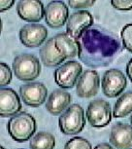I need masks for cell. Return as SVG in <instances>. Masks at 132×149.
<instances>
[{
  "instance_id": "f1b7e54d",
  "label": "cell",
  "mask_w": 132,
  "mask_h": 149,
  "mask_svg": "<svg viewBox=\"0 0 132 149\" xmlns=\"http://www.w3.org/2000/svg\"><path fill=\"white\" fill-rule=\"evenodd\" d=\"M0 149H5V148L3 147V146H1V147H0Z\"/></svg>"
},
{
  "instance_id": "e0dca14e",
  "label": "cell",
  "mask_w": 132,
  "mask_h": 149,
  "mask_svg": "<svg viewBox=\"0 0 132 149\" xmlns=\"http://www.w3.org/2000/svg\"><path fill=\"white\" fill-rule=\"evenodd\" d=\"M40 57L44 65L54 67L59 65L66 60L55 47V37H52L48 40L40 50Z\"/></svg>"
},
{
  "instance_id": "9c48e42d",
  "label": "cell",
  "mask_w": 132,
  "mask_h": 149,
  "mask_svg": "<svg viewBox=\"0 0 132 149\" xmlns=\"http://www.w3.org/2000/svg\"><path fill=\"white\" fill-rule=\"evenodd\" d=\"M48 37V30L44 26L37 24H25L19 30V40L24 46L36 48L41 46Z\"/></svg>"
},
{
  "instance_id": "5b68a950",
  "label": "cell",
  "mask_w": 132,
  "mask_h": 149,
  "mask_svg": "<svg viewBox=\"0 0 132 149\" xmlns=\"http://www.w3.org/2000/svg\"><path fill=\"white\" fill-rule=\"evenodd\" d=\"M82 63L76 61H69L60 65L54 73L55 81L60 88L71 89L78 82L82 75Z\"/></svg>"
},
{
  "instance_id": "5bb4252c",
  "label": "cell",
  "mask_w": 132,
  "mask_h": 149,
  "mask_svg": "<svg viewBox=\"0 0 132 149\" xmlns=\"http://www.w3.org/2000/svg\"><path fill=\"white\" fill-rule=\"evenodd\" d=\"M21 109L19 97L12 89L1 88L0 91V115L1 117L15 116Z\"/></svg>"
},
{
  "instance_id": "ba28073f",
  "label": "cell",
  "mask_w": 132,
  "mask_h": 149,
  "mask_svg": "<svg viewBox=\"0 0 132 149\" xmlns=\"http://www.w3.org/2000/svg\"><path fill=\"white\" fill-rule=\"evenodd\" d=\"M21 97L26 105L38 107L45 102L48 95V90L44 84L33 82L24 84L19 88Z\"/></svg>"
},
{
  "instance_id": "7402d4cb",
  "label": "cell",
  "mask_w": 132,
  "mask_h": 149,
  "mask_svg": "<svg viewBox=\"0 0 132 149\" xmlns=\"http://www.w3.org/2000/svg\"><path fill=\"white\" fill-rule=\"evenodd\" d=\"M122 40L126 50L132 53V24H125L122 30Z\"/></svg>"
},
{
  "instance_id": "30bf717a",
  "label": "cell",
  "mask_w": 132,
  "mask_h": 149,
  "mask_svg": "<svg viewBox=\"0 0 132 149\" xmlns=\"http://www.w3.org/2000/svg\"><path fill=\"white\" fill-rule=\"evenodd\" d=\"M68 19L69 10L63 1H52L45 8V21L50 27L63 26Z\"/></svg>"
},
{
  "instance_id": "603a6c76",
  "label": "cell",
  "mask_w": 132,
  "mask_h": 149,
  "mask_svg": "<svg viewBox=\"0 0 132 149\" xmlns=\"http://www.w3.org/2000/svg\"><path fill=\"white\" fill-rule=\"evenodd\" d=\"M111 5L120 11H129L132 9V0H113Z\"/></svg>"
},
{
  "instance_id": "7a4b0ae2",
  "label": "cell",
  "mask_w": 132,
  "mask_h": 149,
  "mask_svg": "<svg viewBox=\"0 0 132 149\" xmlns=\"http://www.w3.org/2000/svg\"><path fill=\"white\" fill-rule=\"evenodd\" d=\"M59 128L60 131L67 136H74L80 134L84 130L86 125L85 113L81 105L72 104L68 109L59 117Z\"/></svg>"
},
{
  "instance_id": "44dd1931",
  "label": "cell",
  "mask_w": 132,
  "mask_h": 149,
  "mask_svg": "<svg viewBox=\"0 0 132 149\" xmlns=\"http://www.w3.org/2000/svg\"><path fill=\"white\" fill-rule=\"evenodd\" d=\"M0 73H1V77H0V85L2 88L9 85L10 82L12 81L13 74L12 70L9 67L7 63H0Z\"/></svg>"
},
{
  "instance_id": "7c38bea8",
  "label": "cell",
  "mask_w": 132,
  "mask_h": 149,
  "mask_svg": "<svg viewBox=\"0 0 132 149\" xmlns=\"http://www.w3.org/2000/svg\"><path fill=\"white\" fill-rule=\"evenodd\" d=\"M17 12L24 21L37 22L45 16V8L43 2L39 0H21L17 4Z\"/></svg>"
},
{
  "instance_id": "d6986e66",
  "label": "cell",
  "mask_w": 132,
  "mask_h": 149,
  "mask_svg": "<svg viewBox=\"0 0 132 149\" xmlns=\"http://www.w3.org/2000/svg\"><path fill=\"white\" fill-rule=\"evenodd\" d=\"M132 112V92L122 95L115 103L113 115L115 118H123Z\"/></svg>"
},
{
  "instance_id": "4fadbf2b",
  "label": "cell",
  "mask_w": 132,
  "mask_h": 149,
  "mask_svg": "<svg viewBox=\"0 0 132 149\" xmlns=\"http://www.w3.org/2000/svg\"><path fill=\"white\" fill-rule=\"evenodd\" d=\"M55 37V44L58 52L65 58L75 57L81 58L82 55V45L77 39L73 38L67 32L58 33Z\"/></svg>"
},
{
  "instance_id": "d4e9b609",
  "label": "cell",
  "mask_w": 132,
  "mask_h": 149,
  "mask_svg": "<svg viewBox=\"0 0 132 149\" xmlns=\"http://www.w3.org/2000/svg\"><path fill=\"white\" fill-rule=\"evenodd\" d=\"M14 3H15V1H13V0H2L0 2V11L3 12V11L9 10L14 5Z\"/></svg>"
},
{
  "instance_id": "9a60e30c",
  "label": "cell",
  "mask_w": 132,
  "mask_h": 149,
  "mask_svg": "<svg viewBox=\"0 0 132 149\" xmlns=\"http://www.w3.org/2000/svg\"><path fill=\"white\" fill-rule=\"evenodd\" d=\"M110 142L117 149H130L132 147V126L116 123L111 129Z\"/></svg>"
},
{
  "instance_id": "8fae6325",
  "label": "cell",
  "mask_w": 132,
  "mask_h": 149,
  "mask_svg": "<svg viewBox=\"0 0 132 149\" xmlns=\"http://www.w3.org/2000/svg\"><path fill=\"white\" fill-rule=\"evenodd\" d=\"M99 74L95 70H86L82 73L76 85V93L80 97L88 98L99 91Z\"/></svg>"
},
{
  "instance_id": "83f0119b",
  "label": "cell",
  "mask_w": 132,
  "mask_h": 149,
  "mask_svg": "<svg viewBox=\"0 0 132 149\" xmlns=\"http://www.w3.org/2000/svg\"><path fill=\"white\" fill-rule=\"evenodd\" d=\"M130 123H131V125H132V115H131V117H130Z\"/></svg>"
},
{
  "instance_id": "cb8c5ba5",
  "label": "cell",
  "mask_w": 132,
  "mask_h": 149,
  "mask_svg": "<svg viewBox=\"0 0 132 149\" xmlns=\"http://www.w3.org/2000/svg\"><path fill=\"white\" fill-rule=\"evenodd\" d=\"M69 5L74 9H85V8H88L92 6L95 1L94 0H69Z\"/></svg>"
},
{
  "instance_id": "ac0fdd59",
  "label": "cell",
  "mask_w": 132,
  "mask_h": 149,
  "mask_svg": "<svg viewBox=\"0 0 132 149\" xmlns=\"http://www.w3.org/2000/svg\"><path fill=\"white\" fill-rule=\"evenodd\" d=\"M55 139L50 133L40 132L31 137L29 141L30 149H54Z\"/></svg>"
},
{
  "instance_id": "484cf974",
  "label": "cell",
  "mask_w": 132,
  "mask_h": 149,
  "mask_svg": "<svg viewBox=\"0 0 132 149\" xmlns=\"http://www.w3.org/2000/svg\"><path fill=\"white\" fill-rule=\"evenodd\" d=\"M126 73H127V76L132 82V58L128 61L127 65H126Z\"/></svg>"
},
{
  "instance_id": "52a82bcc",
  "label": "cell",
  "mask_w": 132,
  "mask_h": 149,
  "mask_svg": "<svg viewBox=\"0 0 132 149\" xmlns=\"http://www.w3.org/2000/svg\"><path fill=\"white\" fill-rule=\"evenodd\" d=\"M92 24H93V18L88 11H77L69 17L66 24V31L73 38L78 40Z\"/></svg>"
},
{
  "instance_id": "2e32d148",
  "label": "cell",
  "mask_w": 132,
  "mask_h": 149,
  "mask_svg": "<svg viewBox=\"0 0 132 149\" xmlns=\"http://www.w3.org/2000/svg\"><path fill=\"white\" fill-rule=\"evenodd\" d=\"M71 95L64 90H55L50 95L46 102V109L52 115L61 114L67 110L71 102Z\"/></svg>"
},
{
  "instance_id": "ffe728a7",
  "label": "cell",
  "mask_w": 132,
  "mask_h": 149,
  "mask_svg": "<svg viewBox=\"0 0 132 149\" xmlns=\"http://www.w3.org/2000/svg\"><path fill=\"white\" fill-rule=\"evenodd\" d=\"M64 149H92V147L88 139L76 136L67 141Z\"/></svg>"
},
{
  "instance_id": "8992f818",
  "label": "cell",
  "mask_w": 132,
  "mask_h": 149,
  "mask_svg": "<svg viewBox=\"0 0 132 149\" xmlns=\"http://www.w3.org/2000/svg\"><path fill=\"white\" fill-rule=\"evenodd\" d=\"M127 86L125 75L119 69L107 70L102 78V91L107 97H116L124 91Z\"/></svg>"
},
{
  "instance_id": "4316f807",
  "label": "cell",
  "mask_w": 132,
  "mask_h": 149,
  "mask_svg": "<svg viewBox=\"0 0 132 149\" xmlns=\"http://www.w3.org/2000/svg\"><path fill=\"white\" fill-rule=\"evenodd\" d=\"M94 149H114V148L110 144H108V143H100V144L95 146Z\"/></svg>"
},
{
  "instance_id": "6da1fadb",
  "label": "cell",
  "mask_w": 132,
  "mask_h": 149,
  "mask_svg": "<svg viewBox=\"0 0 132 149\" xmlns=\"http://www.w3.org/2000/svg\"><path fill=\"white\" fill-rule=\"evenodd\" d=\"M35 118L26 112H21L13 116L7 124V130L11 137L18 142L28 140L36 132Z\"/></svg>"
},
{
  "instance_id": "3957f363",
  "label": "cell",
  "mask_w": 132,
  "mask_h": 149,
  "mask_svg": "<svg viewBox=\"0 0 132 149\" xmlns=\"http://www.w3.org/2000/svg\"><path fill=\"white\" fill-rule=\"evenodd\" d=\"M13 70L19 80L32 81L40 75L41 63L34 55L21 54L14 60Z\"/></svg>"
},
{
  "instance_id": "277c9868",
  "label": "cell",
  "mask_w": 132,
  "mask_h": 149,
  "mask_svg": "<svg viewBox=\"0 0 132 149\" xmlns=\"http://www.w3.org/2000/svg\"><path fill=\"white\" fill-rule=\"evenodd\" d=\"M86 118L91 127H106L112 120V109L110 103L101 98L92 100L89 102L86 109Z\"/></svg>"
}]
</instances>
